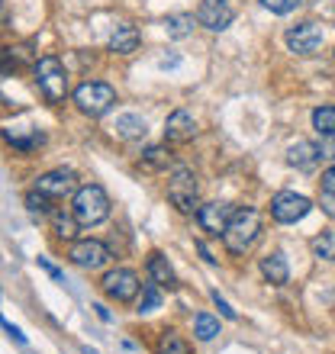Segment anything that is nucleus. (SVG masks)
Returning <instances> with one entry per match:
<instances>
[{
    "label": "nucleus",
    "mask_w": 335,
    "mask_h": 354,
    "mask_svg": "<svg viewBox=\"0 0 335 354\" xmlns=\"http://www.w3.org/2000/svg\"><path fill=\"white\" fill-rule=\"evenodd\" d=\"M258 235H261V213L255 206H242V209H235L229 225H226L223 242L233 254H245L251 245L258 242Z\"/></svg>",
    "instance_id": "1"
},
{
    "label": "nucleus",
    "mask_w": 335,
    "mask_h": 354,
    "mask_svg": "<svg viewBox=\"0 0 335 354\" xmlns=\"http://www.w3.org/2000/svg\"><path fill=\"white\" fill-rule=\"evenodd\" d=\"M71 213L81 225H97L110 216V196L100 184H84L75 190V203H71Z\"/></svg>",
    "instance_id": "2"
},
{
    "label": "nucleus",
    "mask_w": 335,
    "mask_h": 354,
    "mask_svg": "<svg viewBox=\"0 0 335 354\" xmlns=\"http://www.w3.org/2000/svg\"><path fill=\"white\" fill-rule=\"evenodd\" d=\"M33 75H36V87L42 91V97L48 103H62L68 97V71L62 65V58L42 55L33 68Z\"/></svg>",
    "instance_id": "3"
},
{
    "label": "nucleus",
    "mask_w": 335,
    "mask_h": 354,
    "mask_svg": "<svg viewBox=\"0 0 335 354\" xmlns=\"http://www.w3.org/2000/svg\"><path fill=\"white\" fill-rule=\"evenodd\" d=\"M168 200L174 203L177 213H197L200 209V187H197V174L184 165H177L168 177Z\"/></svg>",
    "instance_id": "4"
},
{
    "label": "nucleus",
    "mask_w": 335,
    "mask_h": 354,
    "mask_svg": "<svg viewBox=\"0 0 335 354\" xmlns=\"http://www.w3.org/2000/svg\"><path fill=\"white\" fill-rule=\"evenodd\" d=\"M113 103H116V91L103 81H84L75 91V106L87 116H103Z\"/></svg>",
    "instance_id": "5"
},
{
    "label": "nucleus",
    "mask_w": 335,
    "mask_h": 354,
    "mask_svg": "<svg viewBox=\"0 0 335 354\" xmlns=\"http://www.w3.org/2000/svg\"><path fill=\"white\" fill-rule=\"evenodd\" d=\"M100 290H103V297L116 299V303H132V299L139 297L142 283H139V274L132 268H113L100 277Z\"/></svg>",
    "instance_id": "6"
},
{
    "label": "nucleus",
    "mask_w": 335,
    "mask_h": 354,
    "mask_svg": "<svg viewBox=\"0 0 335 354\" xmlns=\"http://www.w3.org/2000/svg\"><path fill=\"white\" fill-rule=\"evenodd\" d=\"M68 258H71V264L81 270H100L110 264L113 252L103 242H97V239H78V242L71 245Z\"/></svg>",
    "instance_id": "7"
},
{
    "label": "nucleus",
    "mask_w": 335,
    "mask_h": 354,
    "mask_svg": "<svg viewBox=\"0 0 335 354\" xmlns=\"http://www.w3.org/2000/svg\"><path fill=\"white\" fill-rule=\"evenodd\" d=\"M309 209H313V203H309L303 194H293V190H280V194H274V200H271V216L284 225L300 223Z\"/></svg>",
    "instance_id": "8"
},
{
    "label": "nucleus",
    "mask_w": 335,
    "mask_h": 354,
    "mask_svg": "<svg viewBox=\"0 0 335 354\" xmlns=\"http://www.w3.org/2000/svg\"><path fill=\"white\" fill-rule=\"evenodd\" d=\"M36 190L39 194L52 196V200H65L78 190V174L71 168H55V171H46V174L36 177Z\"/></svg>",
    "instance_id": "9"
},
{
    "label": "nucleus",
    "mask_w": 335,
    "mask_h": 354,
    "mask_svg": "<svg viewBox=\"0 0 335 354\" xmlns=\"http://www.w3.org/2000/svg\"><path fill=\"white\" fill-rule=\"evenodd\" d=\"M323 26L319 23H297V26L287 29V48L297 52V55H313L319 46H323Z\"/></svg>",
    "instance_id": "10"
},
{
    "label": "nucleus",
    "mask_w": 335,
    "mask_h": 354,
    "mask_svg": "<svg viewBox=\"0 0 335 354\" xmlns=\"http://www.w3.org/2000/svg\"><path fill=\"white\" fill-rule=\"evenodd\" d=\"M233 213H235V206L233 203H203L200 209H197V223H200V229L203 232H210V235H219L226 232V225H229V219H233Z\"/></svg>",
    "instance_id": "11"
},
{
    "label": "nucleus",
    "mask_w": 335,
    "mask_h": 354,
    "mask_svg": "<svg viewBox=\"0 0 335 354\" xmlns=\"http://www.w3.org/2000/svg\"><path fill=\"white\" fill-rule=\"evenodd\" d=\"M233 7H229V0H203L200 10H197V23L206 29H213V32H223L229 23H233Z\"/></svg>",
    "instance_id": "12"
},
{
    "label": "nucleus",
    "mask_w": 335,
    "mask_h": 354,
    "mask_svg": "<svg viewBox=\"0 0 335 354\" xmlns=\"http://www.w3.org/2000/svg\"><path fill=\"white\" fill-rule=\"evenodd\" d=\"M197 136V120L187 110H174L165 120V142H174V145H184Z\"/></svg>",
    "instance_id": "13"
},
{
    "label": "nucleus",
    "mask_w": 335,
    "mask_h": 354,
    "mask_svg": "<svg viewBox=\"0 0 335 354\" xmlns=\"http://www.w3.org/2000/svg\"><path fill=\"white\" fill-rule=\"evenodd\" d=\"M287 161L297 171H313L319 161H323V149H319L316 142L300 139V142H293V145L287 149Z\"/></svg>",
    "instance_id": "14"
},
{
    "label": "nucleus",
    "mask_w": 335,
    "mask_h": 354,
    "mask_svg": "<svg viewBox=\"0 0 335 354\" xmlns=\"http://www.w3.org/2000/svg\"><path fill=\"white\" fill-rule=\"evenodd\" d=\"M136 48H139V29L132 26V23H120L110 36V52H116V55H132Z\"/></svg>",
    "instance_id": "15"
},
{
    "label": "nucleus",
    "mask_w": 335,
    "mask_h": 354,
    "mask_svg": "<svg viewBox=\"0 0 335 354\" xmlns=\"http://www.w3.org/2000/svg\"><path fill=\"white\" fill-rule=\"evenodd\" d=\"M149 277L159 283V287H168V290H174L177 287V274H174V268L168 264V258L161 252H152L149 254Z\"/></svg>",
    "instance_id": "16"
},
{
    "label": "nucleus",
    "mask_w": 335,
    "mask_h": 354,
    "mask_svg": "<svg viewBox=\"0 0 335 354\" xmlns=\"http://www.w3.org/2000/svg\"><path fill=\"white\" fill-rule=\"evenodd\" d=\"M52 232H55V239H62V242H75L78 239V229H81V223L75 219V213H65V209H52Z\"/></svg>",
    "instance_id": "17"
},
{
    "label": "nucleus",
    "mask_w": 335,
    "mask_h": 354,
    "mask_svg": "<svg viewBox=\"0 0 335 354\" xmlns=\"http://www.w3.org/2000/svg\"><path fill=\"white\" fill-rule=\"evenodd\" d=\"M261 274H264V280L268 283H287V277H290V268H287V258L280 252H274V254H268V258H261Z\"/></svg>",
    "instance_id": "18"
},
{
    "label": "nucleus",
    "mask_w": 335,
    "mask_h": 354,
    "mask_svg": "<svg viewBox=\"0 0 335 354\" xmlns=\"http://www.w3.org/2000/svg\"><path fill=\"white\" fill-rule=\"evenodd\" d=\"M113 129H116L120 139H139V136H145V120L136 116V113H123V116H116Z\"/></svg>",
    "instance_id": "19"
},
{
    "label": "nucleus",
    "mask_w": 335,
    "mask_h": 354,
    "mask_svg": "<svg viewBox=\"0 0 335 354\" xmlns=\"http://www.w3.org/2000/svg\"><path fill=\"white\" fill-rule=\"evenodd\" d=\"M194 23H197V17H190V13H171L165 19V32L171 39H187L194 32Z\"/></svg>",
    "instance_id": "20"
},
{
    "label": "nucleus",
    "mask_w": 335,
    "mask_h": 354,
    "mask_svg": "<svg viewBox=\"0 0 335 354\" xmlns=\"http://www.w3.org/2000/svg\"><path fill=\"white\" fill-rule=\"evenodd\" d=\"M168 161H171V155H168L165 145H149V149L142 151V161H139V165L145 171H165Z\"/></svg>",
    "instance_id": "21"
},
{
    "label": "nucleus",
    "mask_w": 335,
    "mask_h": 354,
    "mask_svg": "<svg viewBox=\"0 0 335 354\" xmlns=\"http://www.w3.org/2000/svg\"><path fill=\"white\" fill-rule=\"evenodd\" d=\"M23 203H26L29 216H52V209H55V206H52L55 200H52V196H46V194H39L36 187L23 196Z\"/></svg>",
    "instance_id": "22"
},
{
    "label": "nucleus",
    "mask_w": 335,
    "mask_h": 354,
    "mask_svg": "<svg viewBox=\"0 0 335 354\" xmlns=\"http://www.w3.org/2000/svg\"><path fill=\"white\" fill-rule=\"evenodd\" d=\"M313 129L326 139V136H335V106H316L313 110Z\"/></svg>",
    "instance_id": "23"
},
{
    "label": "nucleus",
    "mask_w": 335,
    "mask_h": 354,
    "mask_svg": "<svg viewBox=\"0 0 335 354\" xmlns=\"http://www.w3.org/2000/svg\"><path fill=\"white\" fill-rule=\"evenodd\" d=\"M194 335L200 338V342H213V338L219 335V319L210 316V313H200V316L194 319Z\"/></svg>",
    "instance_id": "24"
},
{
    "label": "nucleus",
    "mask_w": 335,
    "mask_h": 354,
    "mask_svg": "<svg viewBox=\"0 0 335 354\" xmlns=\"http://www.w3.org/2000/svg\"><path fill=\"white\" fill-rule=\"evenodd\" d=\"M155 354H190V345H187V342L177 335V332H165V335L159 338V348H155Z\"/></svg>",
    "instance_id": "25"
},
{
    "label": "nucleus",
    "mask_w": 335,
    "mask_h": 354,
    "mask_svg": "<svg viewBox=\"0 0 335 354\" xmlns=\"http://www.w3.org/2000/svg\"><path fill=\"white\" fill-rule=\"evenodd\" d=\"M309 248H313V254H316V258H323V261H335V232L316 235Z\"/></svg>",
    "instance_id": "26"
},
{
    "label": "nucleus",
    "mask_w": 335,
    "mask_h": 354,
    "mask_svg": "<svg viewBox=\"0 0 335 354\" xmlns=\"http://www.w3.org/2000/svg\"><path fill=\"white\" fill-rule=\"evenodd\" d=\"M161 306V290L159 283L152 280V283H142V299H139V313H152V309Z\"/></svg>",
    "instance_id": "27"
},
{
    "label": "nucleus",
    "mask_w": 335,
    "mask_h": 354,
    "mask_svg": "<svg viewBox=\"0 0 335 354\" xmlns=\"http://www.w3.org/2000/svg\"><path fill=\"white\" fill-rule=\"evenodd\" d=\"M19 71V58L13 55V48H0V75H13Z\"/></svg>",
    "instance_id": "28"
},
{
    "label": "nucleus",
    "mask_w": 335,
    "mask_h": 354,
    "mask_svg": "<svg viewBox=\"0 0 335 354\" xmlns=\"http://www.w3.org/2000/svg\"><path fill=\"white\" fill-rule=\"evenodd\" d=\"M271 13H290V10H297L303 0H261Z\"/></svg>",
    "instance_id": "29"
},
{
    "label": "nucleus",
    "mask_w": 335,
    "mask_h": 354,
    "mask_svg": "<svg viewBox=\"0 0 335 354\" xmlns=\"http://www.w3.org/2000/svg\"><path fill=\"white\" fill-rule=\"evenodd\" d=\"M213 303H216V306H219V313H223V316L229 319V322H235V319H239V313H235V309L229 306V303H226V299L219 297V293H213Z\"/></svg>",
    "instance_id": "30"
},
{
    "label": "nucleus",
    "mask_w": 335,
    "mask_h": 354,
    "mask_svg": "<svg viewBox=\"0 0 335 354\" xmlns=\"http://www.w3.org/2000/svg\"><path fill=\"white\" fill-rule=\"evenodd\" d=\"M316 13L326 19H335V0H316Z\"/></svg>",
    "instance_id": "31"
},
{
    "label": "nucleus",
    "mask_w": 335,
    "mask_h": 354,
    "mask_svg": "<svg viewBox=\"0 0 335 354\" xmlns=\"http://www.w3.org/2000/svg\"><path fill=\"white\" fill-rule=\"evenodd\" d=\"M323 194H329V196H335V165L323 174Z\"/></svg>",
    "instance_id": "32"
},
{
    "label": "nucleus",
    "mask_w": 335,
    "mask_h": 354,
    "mask_svg": "<svg viewBox=\"0 0 335 354\" xmlns=\"http://www.w3.org/2000/svg\"><path fill=\"white\" fill-rule=\"evenodd\" d=\"M319 206H323V213H326V216H332V219H335V196H329V194H319Z\"/></svg>",
    "instance_id": "33"
},
{
    "label": "nucleus",
    "mask_w": 335,
    "mask_h": 354,
    "mask_svg": "<svg viewBox=\"0 0 335 354\" xmlns=\"http://www.w3.org/2000/svg\"><path fill=\"white\" fill-rule=\"evenodd\" d=\"M0 326L7 328V335L13 338V342H19V345H26V335H23V332H19L17 326H10V322H3V319H0Z\"/></svg>",
    "instance_id": "34"
},
{
    "label": "nucleus",
    "mask_w": 335,
    "mask_h": 354,
    "mask_svg": "<svg viewBox=\"0 0 335 354\" xmlns=\"http://www.w3.org/2000/svg\"><path fill=\"white\" fill-rule=\"evenodd\" d=\"M319 149H323V158H335V136H326Z\"/></svg>",
    "instance_id": "35"
},
{
    "label": "nucleus",
    "mask_w": 335,
    "mask_h": 354,
    "mask_svg": "<svg viewBox=\"0 0 335 354\" xmlns=\"http://www.w3.org/2000/svg\"><path fill=\"white\" fill-rule=\"evenodd\" d=\"M39 264H42V268H46V270H48V274H52V277H55V280H62V270H58V268H52V264H48L46 258H39Z\"/></svg>",
    "instance_id": "36"
},
{
    "label": "nucleus",
    "mask_w": 335,
    "mask_h": 354,
    "mask_svg": "<svg viewBox=\"0 0 335 354\" xmlns=\"http://www.w3.org/2000/svg\"><path fill=\"white\" fill-rule=\"evenodd\" d=\"M7 26V7H3V0H0V29Z\"/></svg>",
    "instance_id": "37"
},
{
    "label": "nucleus",
    "mask_w": 335,
    "mask_h": 354,
    "mask_svg": "<svg viewBox=\"0 0 335 354\" xmlns=\"http://www.w3.org/2000/svg\"><path fill=\"white\" fill-rule=\"evenodd\" d=\"M84 354H97V351H91V348H84Z\"/></svg>",
    "instance_id": "38"
}]
</instances>
